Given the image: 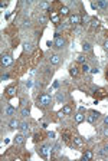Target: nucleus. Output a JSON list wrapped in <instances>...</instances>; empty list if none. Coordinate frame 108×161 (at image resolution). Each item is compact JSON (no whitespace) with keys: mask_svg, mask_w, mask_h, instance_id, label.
Returning <instances> with one entry per match:
<instances>
[{"mask_svg":"<svg viewBox=\"0 0 108 161\" xmlns=\"http://www.w3.org/2000/svg\"><path fill=\"white\" fill-rule=\"evenodd\" d=\"M38 102H39L41 107H50L52 105V98H50L49 94H42L38 99Z\"/></svg>","mask_w":108,"mask_h":161,"instance_id":"nucleus-1","label":"nucleus"},{"mask_svg":"<svg viewBox=\"0 0 108 161\" xmlns=\"http://www.w3.org/2000/svg\"><path fill=\"white\" fill-rule=\"evenodd\" d=\"M38 152H39V155H41L42 158H48V157L50 155V152H52V147H50V145H42V147L38 150Z\"/></svg>","mask_w":108,"mask_h":161,"instance_id":"nucleus-2","label":"nucleus"},{"mask_svg":"<svg viewBox=\"0 0 108 161\" xmlns=\"http://www.w3.org/2000/svg\"><path fill=\"white\" fill-rule=\"evenodd\" d=\"M63 45H65V39H63L62 36L56 35L55 36V40H53V46L56 48V49H62Z\"/></svg>","mask_w":108,"mask_h":161,"instance_id":"nucleus-3","label":"nucleus"},{"mask_svg":"<svg viewBox=\"0 0 108 161\" xmlns=\"http://www.w3.org/2000/svg\"><path fill=\"white\" fill-rule=\"evenodd\" d=\"M92 94L97 95V98L102 99V98H105V96L108 95V92L104 89V88H92Z\"/></svg>","mask_w":108,"mask_h":161,"instance_id":"nucleus-4","label":"nucleus"},{"mask_svg":"<svg viewBox=\"0 0 108 161\" xmlns=\"http://www.w3.org/2000/svg\"><path fill=\"white\" fill-rule=\"evenodd\" d=\"M98 112L97 111H89L88 112V115H86V121L89 122V124H95L97 122V119H98Z\"/></svg>","mask_w":108,"mask_h":161,"instance_id":"nucleus-5","label":"nucleus"},{"mask_svg":"<svg viewBox=\"0 0 108 161\" xmlns=\"http://www.w3.org/2000/svg\"><path fill=\"white\" fill-rule=\"evenodd\" d=\"M16 92H17V88L14 85H10V86L6 88V95H7L9 98H14V96H16Z\"/></svg>","mask_w":108,"mask_h":161,"instance_id":"nucleus-6","label":"nucleus"},{"mask_svg":"<svg viewBox=\"0 0 108 161\" xmlns=\"http://www.w3.org/2000/svg\"><path fill=\"white\" fill-rule=\"evenodd\" d=\"M12 65V56H9V55H3L2 56V66H10Z\"/></svg>","mask_w":108,"mask_h":161,"instance_id":"nucleus-7","label":"nucleus"},{"mask_svg":"<svg viewBox=\"0 0 108 161\" xmlns=\"http://www.w3.org/2000/svg\"><path fill=\"white\" fill-rule=\"evenodd\" d=\"M72 114V107L71 105H65V107L59 111V115L62 116V115H71Z\"/></svg>","mask_w":108,"mask_h":161,"instance_id":"nucleus-8","label":"nucleus"},{"mask_svg":"<svg viewBox=\"0 0 108 161\" xmlns=\"http://www.w3.org/2000/svg\"><path fill=\"white\" fill-rule=\"evenodd\" d=\"M94 158V152L91 151V150H86V151H84V154H82V160L84 161H89Z\"/></svg>","mask_w":108,"mask_h":161,"instance_id":"nucleus-9","label":"nucleus"},{"mask_svg":"<svg viewBox=\"0 0 108 161\" xmlns=\"http://www.w3.org/2000/svg\"><path fill=\"white\" fill-rule=\"evenodd\" d=\"M69 20H71L72 25H81V16L79 14H72L71 17H69Z\"/></svg>","mask_w":108,"mask_h":161,"instance_id":"nucleus-10","label":"nucleus"},{"mask_svg":"<svg viewBox=\"0 0 108 161\" xmlns=\"http://www.w3.org/2000/svg\"><path fill=\"white\" fill-rule=\"evenodd\" d=\"M72 141H74V145H77V147H82L84 145V139L81 137H72Z\"/></svg>","mask_w":108,"mask_h":161,"instance_id":"nucleus-11","label":"nucleus"},{"mask_svg":"<svg viewBox=\"0 0 108 161\" xmlns=\"http://www.w3.org/2000/svg\"><path fill=\"white\" fill-rule=\"evenodd\" d=\"M61 62V56L59 55H52L50 56V65H59Z\"/></svg>","mask_w":108,"mask_h":161,"instance_id":"nucleus-12","label":"nucleus"},{"mask_svg":"<svg viewBox=\"0 0 108 161\" xmlns=\"http://www.w3.org/2000/svg\"><path fill=\"white\" fill-rule=\"evenodd\" d=\"M9 127H10V130H16V128H20V122H19L17 119H12V121H10V124H9Z\"/></svg>","mask_w":108,"mask_h":161,"instance_id":"nucleus-13","label":"nucleus"},{"mask_svg":"<svg viewBox=\"0 0 108 161\" xmlns=\"http://www.w3.org/2000/svg\"><path fill=\"white\" fill-rule=\"evenodd\" d=\"M69 73H71V76H78L79 75V69H78V66L72 65L71 69H69Z\"/></svg>","mask_w":108,"mask_h":161,"instance_id":"nucleus-14","label":"nucleus"},{"mask_svg":"<svg viewBox=\"0 0 108 161\" xmlns=\"http://www.w3.org/2000/svg\"><path fill=\"white\" fill-rule=\"evenodd\" d=\"M84 119H85V115L82 114V111H81V112H78V114H75V121H77L78 124H81Z\"/></svg>","mask_w":108,"mask_h":161,"instance_id":"nucleus-15","label":"nucleus"},{"mask_svg":"<svg viewBox=\"0 0 108 161\" xmlns=\"http://www.w3.org/2000/svg\"><path fill=\"white\" fill-rule=\"evenodd\" d=\"M50 19H52V22L53 23H56V25H59V16H58V13L56 12H50Z\"/></svg>","mask_w":108,"mask_h":161,"instance_id":"nucleus-16","label":"nucleus"},{"mask_svg":"<svg viewBox=\"0 0 108 161\" xmlns=\"http://www.w3.org/2000/svg\"><path fill=\"white\" fill-rule=\"evenodd\" d=\"M23 143H25V137H23V135H16L14 144H16V145H22Z\"/></svg>","mask_w":108,"mask_h":161,"instance_id":"nucleus-17","label":"nucleus"},{"mask_svg":"<svg viewBox=\"0 0 108 161\" xmlns=\"http://www.w3.org/2000/svg\"><path fill=\"white\" fill-rule=\"evenodd\" d=\"M59 14H61V16H68V14H69V9H68L66 6H61V9H59Z\"/></svg>","mask_w":108,"mask_h":161,"instance_id":"nucleus-18","label":"nucleus"},{"mask_svg":"<svg viewBox=\"0 0 108 161\" xmlns=\"http://www.w3.org/2000/svg\"><path fill=\"white\" fill-rule=\"evenodd\" d=\"M62 138H63V141H65V143H69V139L72 138L71 132H69V131H63V134H62Z\"/></svg>","mask_w":108,"mask_h":161,"instance_id":"nucleus-19","label":"nucleus"},{"mask_svg":"<svg viewBox=\"0 0 108 161\" xmlns=\"http://www.w3.org/2000/svg\"><path fill=\"white\" fill-rule=\"evenodd\" d=\"M98 27H99L98 19H91V29H98Z\"/></svg>","mask_w":108,"mask_h":161,"instance_id":"nucleus-20","label":"nucleus"},{"mask_svg":"<svg viewBox=\"0 0 108 161\" xmlns=\"http://www.w3.org/2000/svg\"><path fill=\"white\" fill-rule=\"evenodd\" d=\"M14 112H16V109H14V107H7L6 108V115H14Z\"/></svg>","mask_w":108,"mask_h":161,"instance_id":"nucleus-21","label":"nucleus"},{"mask_svg":"<svg viewBox=\"0 0 108 161\" xmlns=\"http://www.w3.org/2000/svg\"><path fill=\"white\" fill-rule=\"evenodd\" d=\"M43 139V135L42 134H35L33 135V143H39V141H42Z\"/></svg>","mask_w":108,"mask_h":161,"instance_id":"nucleus-22","label":"nucleus"},{"mask_svg":"<svg viewBox=\"0 0 108 161\" xmlns=\"http://www.w3.org/2000/svg\"><path fill=\"white\" fill-rule=\"evenodd\" d=\"M20 130H22L23 132H27V131H29V124H27V122H22V124H20Z\"/></svg>","mask_w":108,"mask_h":161,"instance_id":"nucleus-23","label":"nucleus"},{"mask_svg":"<svg viewBox=\"0 0 108 161\" xmlns=\"http://www.w3.org/2000/svg\"><path fill=\"white\" fill-rule=\"evenodd\" d=\"M82 49H84V52H91V50H92V46H91L89 43H84V45H82Z\"/></svg>","mask_w":108,"mask_h":161,"instance_id":"nucleus-24","label":"nucleus"},{"mask_svg":"<svg viewBox=\"0 0 108 161\" xmlns=\"http://www.w3.org/2000/svg\"><path fill=\"white\" fill-rule=\"evenodd\" d=\"M56 101H58V104L63 102V101H65V95H63V94H61V92H59V94L56 95Z\"/></svg>","mask_w":108,"mask_h":161,"instance_id":"nucleus-25","label":"nucleus"},{"mask_svg":"<svg viewBox=\"0 0 108 161\" xmlns=\"http://www.w3.org/2000/svg\"><path fill=\"white\" fill-rule=\"evenodd\" d=\"M82 72H84V73H88V72H91V68L88 66V65H86V63H82Z\"/></svg>","mask_w":108,"mask_h":161,"instance_id":"nucleus-26","label":"nucleus"},{"mask_svg":"<svg viewBox=\"0 0 108 161\" xmlns=\"http://www.w3.org/2000/svg\"><path fill=\"white\" fill-rule=\"evenodd\" d=\"M23 50H25V52H30V50H32V45H30V43H23Z\"/></svg>","mask_w":108,"mask_h":161,"instance_id":"nucleus-27","label":"nucleus"},{"mask_svg":"<svg viewBox=\"0 0 108 161\" xmlns=\"http://www.w3.org/2000/svg\"><path fill=\"white\" fill-rule=\"evenodd\" d=\"M85 56H84V55H78V56H77V61H78V62H79V63H85Z\"/></svg>","mask_w":108,"mask_h":161,"instance_id":"nucleus-28","label":"nucleus"},{"mask_svg":"<svg viewBox=\"0 0 108 161\" xmlns=\"http://www.w3.org/2000/svg\"><path fill=\"white\" fill-rule=\"evenodd\" d=\"M99 154H101V155H108V145H105V147L99 151Z\"/></svg>","mask_w":108,"mask_h":161,"instance_id":"nucleus-29","label":"nucleus"},{"mask_svg":"<svg viewBox=\"0 0 108 161\" xmlns=\"http://www.w3.org/2000/svg\"><path fill=\"white\" fill-rule=\"evenodd\" d=\"M20 115H22V116H27V115H29V109H27V108H23L22 111H20Z\"/></svg>","mask_w":108,"mask_h":161,"instance_id":"nucleus-30","label":"nucleus"},{"mask_svg":"<svg viewBox=\"0 0 108 161\" xmlns=\"http://www.w3.org/2000/svg\"><path fill=\"white\" fill-rule=\"evenodd\" d=\"M10 105H12V107H14V108H17L19 107V99H12Z\"/></svg>","mask_w":108,"mask_h":161,"instance_id":"nucleus-31","label":"nucleus"},{"mask_svg":"<svg viewBox=\"0 0 108 161\" xmlns=\"http://www.w3.org/2000/svg\"><path fill=\"white\" fill-rule=\"evenodd\" d=\"M98 6L99 7H102V9H105L108 6V2H98Z\"/></svg>","mask_w":108,"mask_h":161,"instance_id":"nucleus-32","label":"nucleus"},{"mask_svg":"<svg viewBox=\"0 0 108 161\" xmlns=\"http://www.w3.org/2000/svg\"><path fill=\"white\" fill-rule=\"evenodd\" d=\"M81 22H91V17L88 16V14H84V17H82Z\"/></svg>","mask_w":108,"mask_h":161,"instance_id":"nucleus-33","label":"nucleus"},{"mask_svg":"<svg viewBox=\"0 0 108 161\" xmlns=\"http://www.w3.org/2000/svg\"><path fill=\"white\" fill-rule=\"evenodd\" d=\"M91 73L97 75V73H99V69H98V68H94V69H91Z\"/></svg>","mask_w":108,"mask_h":161,"instance_id":"nucleus-34","label":"nucleus"},{"mask_svg":"<svg viewBox=\"0 0 108 161\" xmlns=\"http://www.w3.org/2000/svg\"><path fill=\"white\" fill-rule=\"evenodd\" d=\"M59 148H61V144H55V147L52 148L53 151H59Z\"/></svg>","mask_w":108,"mask_h":161,"instance_id":"nucleus-35","label":"nucleus"},{"mask_svg":"<svg viewBox=\"0 0 108 161\" xmlns=\"http://www.w3.org/2000/svg\"><path fill=\"white\" fill-rule=\"evenodd\" d=\"M29 25H30L29 19H25V20H23V26H29Z\"/></svg>","mask_w":108,"mask_h":161,"instance_id":"nucleus-36","label":"nucleus"},{"mask_svg":"<svg viewBox=\"0 0 108 161\" xmlns=\"http://www.w3.org/2000/svg\"><path fill=\"white\" fill-rule=\"evenodd\" d=\"M41 7H42V9H48V7H49V3H42Z\"/></svg>","mask_w":108,"mask_h":161,"instance_id":"nucleus-37","label":"nucleus"},{"mask_svg":"<svg viewBox=\"0 0 108 161\" xmlns=\"http://www.w3.org/2000/svg\"><path fill=\"white\" fill-rule=\"evenodd\" d=\"M39 22H41V23H45L46 22V17H45V16H41V17H39Z\"/></svg>","mask_w":108,"mask_h":161,"instance_id":"nucleus-38","label":"nucleus"},{"mask_svg":"<svg viewBox=\"0 0 108 161\" xmlns=\"http://www.w3.org/2000/svg\"><path fill=\"white\" fill-rule=\"evenodd\" d=\"M48 137H49V138H53V137H55V132H48Z\"/></svg>","mask_w":108,"mask_h":161,"instance_id":"nucleus-39","label":"nucleus"},{"mask_svg":"<svg viewBox=\"0 0 108 161\" xmlns=\"http://www.w3.org/2000/svg\"><path fill=\"white\" fill-rule=\"evenodd\" d=\"M104 48H105V49H107V50H108V39H107V40H105V42H104Z\"/></svg>","mask_w":108,"mask_h":161,"instance_id":"nucleus-40","label":"nucleus"},{"mask_svg":"<svg viewBox=\"0 0 108 161\" xmlns=\"http://www.w3.org/2000/svg\"><path fill=\"white\" fill-rule=\"evenodd\" d=\"M91 7H92V9H97V7H98V5H95V3H92V5H91Z\"/></svg>","mask_w":108,"mask_h":161,"instance_id":"nucleus-41","label":"nucleus"},{"mask_svg":"<svg viewBox=\"0 0 108 161\" xmlns=\"http://www.w3.org/2000/svg\"><path fill=\"white\" fill-rule=\"evenodd\" d=\"M7 78H9V75H3V76H2V80H5V79H7Z\"/></svg>","mask_w":108,"mask_h":161,"instance_id":"nucleus-42","label":"nucleus"},{"mask_svg":"<svg viewBox=\"0 0 108 161\" xmlns=\"http://www.w3.org/2000/svg\"><path fill=\"white\" fill-rule=\"evenodd\" d=\"M104 122H105V124H107V125H108V115L105 116V118H104Z\"/></svg>","mask_w":108,"mask_h":161,"instance_id":"nucleus-43","label":"nucleus"},{"mask_svg":"<svg viewBox=\"0 0 108 161\" xmlns=\"http://www.w3.org/2000/svg\"><path fill=\"white\" fill-rule=\"evenodd\" d=\"M104 135H107V137H108V128H105V130H104Z\"/></svg>","mask_w":108,"mask_h":161,"instance_id":"nucleus-44","label":"nucleus"},{"mask_svg":"<svg viewBox=\"0 0 108 161\" xmlns=\"http://www.w3.org/2000/svg\"><path fill=\"white\" fill-rule=\"evenodd\" d=\"M105 76H107V79H108V69H107V73H105Z\"/></svg>","mask_w":108,"mask_h":161,"instance_id":"nucleus-45","label":"nucleus"}]
</instances>
